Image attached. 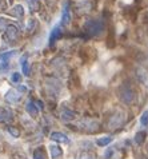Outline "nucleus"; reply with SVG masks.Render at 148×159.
<instances>
[{
	"instance_id": "1",
	"label": "nucleus",
	"mask_w": 148,
	"mask_h": 159,
	"mask_svg": "<svg viewBox=\"0 0 148 159\" xmlns=\"http://www.w3.org/2000/svg\"><path fill=\"white\" fill-rule=\"evenodd\" d=\"M84 30L88 35L95 36V35H99L104 31V23L102 20H96V19L88 20V21H85V24H84Z\"/></svg>"
},
{
	"instance_id": "2",
	"label": "nucleus",
	"mask_w": 148,
	"mask_h": 159,
	"mask_svg": "<svg viewBox=\"0 0 148 159\" xmlns=\"http://www.w3.org/2000/svg\"><path fill=\"white\" fill-rule=\"evenodd\" d=\"M119 98L121 102H124V103L127 104H132L135 99H136V92L129 86H121L120 90H119Z\"/></svg>"
},
{
	"instance_id": "3",
	"label": "nucleus",
	"mask_w": 148,
	"mask_h": 159,
	"mask_svg": "<svg viewBox=\"0 0 148 159\" xmlns=\"http://www.w3.org/2000/svg\"><path fill=\"white\" fill-rule=\"evenodd\" d=\"M124 122H125L124 112L117 111L110 118V120H108V126H110L111 129H119V127H121L124 125Z\"/></svg>"
},
{
	"instance_id": "4",
	"label": "nucleus",
	"mask_w": 148,
	"mask_h": 159,
	"mask_svg": "<svg viewBox=\"0 0 148 159\" xmlns=\"http://www.w3.org/2000/svg\"><path fill=\"white\" fill-rule=\"evenodd\" d=\"M6 36L8 40H11V42L17 40V39H19V30L14 27V25H8L6 30Z\"/></svg>"
},
{
	"instance_id": "5",
	"label": "nucleus",
	"mask_w": 148,
	"mask_h": 159,
	"mask_svg": "<svg viewBox=\"0 0 148 159\" xmlns=\"http://www.w3.org/2000/svg\"><path fill=\"white\" fill-rule=\"evenodd\" d=\"M21 99V95L19 91H15V90H10L6 94V100L8 103H17Z\"/></svg>"
},
{
	"instance_id": "6",
	"label": "nucleus",
	"mask_w": 148,
	"mask_h": 159,
	"mask_svg": "<svg viewBox=\"0 0 148 159\" xmlns=\"http://www.w3.org/2000/svg\"><path fill=\"white\" fill-rule=\"evenodd\" d=\"M12 116H14V114H12L11 110H8L6 107H0V122L2 123H7L10 122Z\"/></svg>"
},
{
	"instance_id": "7",
	"label": "nucleus",
	"mask_w": 148,
	"mask_h": 159,
	"mask_svg": "<svg viewBox=\"0 0 148 159\" xmlns=\"http://www.w3.org/2000/svg\"><path fill=\"white\" fill-rule=\"evenodd\" d=\"M51 139L55 140V142H58V143H68L69 142L68 136L64 135L63 132H52V134H51Z\"/></svg>"
},
{
	"instance_id": "8",
	"label": "nucleus",
	"mask_w": 148,
	"mask_h": 159,
	"mask_svg": "<svg viewBox=\"0 0 148 159\" xmlns=\"http://www.w3.org/2000/svg\"><path fill=\"white\" fill-rule=\"evenodd\" d=\"M136 75H137V78H139V80H140L143 84L147 86L148 87V71L146 68H137V71H136Z\"/></svg>"
},
{
	"instance_id": "9",
	"label": "nucleus",
	"mask_w": 148,
	"mask_h": 159,
	"mask_svg": "<svg viewBox=\"0 0 148 159\" xmlns=\"http://www.w3.org/2000/svg\"><path fill=\"white\" fill-rule=\"evenodd\" d=\"M25 110H27V112L31 116H37V114H39V108L36 107V104H35L33 100H29L28 102L27 106H25Z\"/></svg>"
},
{
	"instance_id": "10",
	"label": "nucleus",
	"mask_w": 148,
	"mask_h": 159,
	"mask_svg": "<svg viewBox=\"0 0 148 159\" xmlns=\"http://www.w3.org/2000/svg\"><path fill=\"white\" fill-rule=\"evenodd\" d=\"M60 36H62V24H60V25H56V27L52 30V32H51V35H50V43L52 44V43L56 40V39H59Z\"/></svg>"
},
{
	"instance_id": "11",
	"label": "nucleus",
	"mask_w": 148,
	"mask_h": 159,
	"mask_svg": "<svg viewBox=\"0 0 148 159\" xmlns=\"http://www.w3.org/2000/svg\"><path fill=\"white\" fill-rule=\"evenodd\" d=\"M50 151H51V157H52V159H59V158H62V155H63L62 148H60L59 146H55V144L50 146Z\"/></svg>"
},
{
	"instance_id": "12",
	"label": "nucleus",
	"mask_w": 148,
	"mask_h": 159,
	"mask_svg": "<svg viewBox=\"0 0 148 159\" xmlns=\"http://www.w3.org/2000/svg\"><path fill=\"white\" fill-rule=\"evenodd\" d=\"M60 116H62L63 120H66V122H71L75 119V112L71 111V110H66L64 108L62 112H60Z\"/></svg>"
},
{
	"instance_id": "13",
	"label": "nucleus",
	"mask_w": 148,
	"mask_h": 159,
	"mask_svg": "<svg viewBox=\"0 0 148 159\" xmlns=\"http://www.w3.org/2000/svg\"><path fill=\"white\" fill-rule=\"evenodd\" d=\"M69 19H71V16H69V8H68V4H67V6L63 8L62 21H60V24H62V25H67L69 23Z\"/></svg>"
},
{
	"instance_id": "14",
	"label": "nucleus",
	"mask_w": 148,
	"mask_h": 159,
	"mask_svg": "<svg viewBox=\"0 0 148 159\" xmlns=\"http://www.w3.org/2000/svg\"><path fill=\"white\" fill-rule=\"evenodd\" d=\"M33 159H47V154L44 151V148L43 147H39L35 150L33 152Z\"/></svg>"
},
{
	"instance_id": "15",
	"label": "nucleus",
	"mask_w": 148,
	"mask_h": 159,
	"mask_svg": "<svg viewBox=\"0 0 148 159\" xmlns=\"http://www.w3.org/2000/svg\"><path fill=\"white\" fill-rule=\"evenodd\" d=\"M76 159H96V155L94 152H88V151H81L76 155Z\"/></svg>"
},
{
	"instance_id": "16",
	"label": "nucleus",
	"mask_w": 148,
	"mask_h": 159,
	"mask_svg": "<svg viewBox=\"0 0 148 159\" xmlns=\"http://www.w3.org/2000/svg\"><path fill=\"white\" fill-rule=\"evenodd\" d=\"M112 142V138L111 136H103V138H99L98 139V144L100 146V147H104V146L110 144Z\"/></svg>"
},
{
	"instance_id": "17",
	"label": "nucleus",
	"mask_w": 148,
	"mask_h": 159,
	"mask_svg": "<svg viewBox=\"0 0 148 159\" xmlns=\"http://www.w3.org/2000/svg\"><path fill=\"white\" fill-rule=\"evenodd\" d=\"M12 15L14 16H17V17H21L24 15V10L21 6H15L14 8H12Z\"/></svg>"
},
{
	"instance_id": "18",
	"label": "nucleus",
	"mask_w": 148,
	"mask_h": 159,
	"mask_svg": "<svg viewBox=\"0 0 148 159\" xmlns=\"http://www.w3.org/2000/svg\"><path fill=\"white\" fill-rule=\"evenodd\" d=\"M21 67H23L24 75H29V66H28V61H27V56H23V58H21Z\"/></svg>"
},
{
	"instance_id": "19",
	"label": "nucleus",
	"mask_w": 148,
	"mask_h": 159,
	"mask_svg": "<svg viewBox=\"0 0 148 159\" xmlns=\"http://www.w3.org/2000/svg\"><path fill=\"white\" fill-rule=\"evenodd\" d=\"M140 125L143 127H147L148 126V110H146V111L141 114V116H140Z\"/></svg>"
},
{
	"instance_id": "20",
	"label": "nucleus",
	"mask_w": 148,
	"mask_h": 159,
	"mask_svg": "<svg viewBox=\"0 0 148 159\" xmlns=\"http://www.w3.org/2000/svg\"><path fill=\"white\" fill-rule=\"evenodd\" d=\"M144 139H146V132H137V134L135 135V142L137 144H141L144 142Z\"/></svg>"
},
{
	"instance_id": "21",
	"label": "nucleus",
	"mask_w": 148,
	"mask_h": 159,
	"mask_svg": "<svg viewBox=\"0 0 148 159\" xmlns=\"http://www.w3.org/2000/svg\"><path fill=\"white\" fill-rule=\"evenodd\" d=\"M15 55H16V51H10V52H6V54H2V55H0V59L8 60V59H11L12 56H15Z\"/></svg>"
},
{
	"instance_id": "22",
	"label": "nucleus",
	"mask_w": 148,
	"mask_h": 159,
	"mask_svg": "<svg viewBox=\"0 0 148 159\" xmlns=\"http://www.w3.org/2000/svg\"><path fill=\"white\" fill-rule=\"evenodd\" d=\"M8 68H10V66H8L7 61H3V63H0V75L6 74L8 71Z\"/></svg>"
},
{
	"instance_id": "23",
	"label": "nucleus",
	"mask_w": 148,
	"mask_h": 159,
	"mask_svg": "<svg viewBox=\"0 0 148 159\" xmlns=\"http://www.w3.org/2000/svg\"><path fill=\"white\" fill-rule=\"evenodd\" d=\"M11 80L14 82V83H20L21 75H20L19 72H14V74H12V76H11Z\"/></svg>"
},
{
	"instance_id": "24",
	"label": "nucleus",
	"mask_w": 148,
	"mask_h": 159,
	"mask_svg": "<svg viewBox=\"0 0 148 159\" xmlns=\"http://www.w3.org/2000/svg\"><path fill=\"white\" fill-rule=\"evenodd\" d=\"M8 131H10V134L11 135H14L15 138H17V136L20 135V132H19V130H16L15 127H8Z\"/></svg>"
},
{
	"instance_id": "25",
	"label": "nucleus",
	"mask_w": 148,
	"mask_h": 159,
	"mask_svg": "<svg viewBox=\"0 0 148 159\" xmlns=\"http://www.w3.org/2000/svg\"><path fill=\"white\" fill-rule=\"evenodd\" d=\"M8 25L6 24V19H0V30L2 31H6Z\"/></svg>"
},
{
	"instance_id": "26",
	"label": "nucleus",
	"mask_w": 148,
	"mask_h": 159,
	"mask_svg": "<svg viewBox=\"0 0 148 159\" xmlns=\"http://www.w3.org/2000/svg\"><path fill=\"white\" fill-rule=\"evenodd\" d=\"M112 152H114V151H112V150H107V152H106V155H104V157H106V158L111 157V155H112Z\"/></svg>"
},
{
	"instance_id": "27",
	"label": "nucleus",
	"mask_w": 148,
	"mask_h": 159,
	"mask_svg": "<svg viewBox=\"0 0 148 159\" xmlns=\"http://www.w3.org/2000/svg\"><path fill=\"white\" fill-rule=\"evenodd\" d=\"M19 90H20L21 92H25V91H27V87H25V86H20Z\"/></svg>"
}]
</instances>
